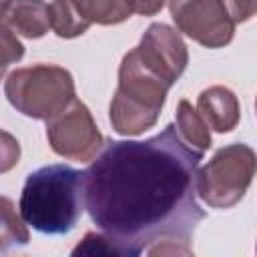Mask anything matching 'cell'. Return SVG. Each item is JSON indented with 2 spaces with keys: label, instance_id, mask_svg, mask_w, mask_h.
<instances>
[{
  "label": "cell",
  "instance_id": "obj_15",
  "mask_svg": "<svg viewBox=\"0 0 257 257\" xmlns=\"http://www.w3.org/2000/svg\"><path fill=\"white\" fill-rule=\"evenodd\" d=\"M72 255H116L126 257V249L106 233H86L84 239L72 249Z\"/></svg>",
  "mask_w": 257,
  "mask_h": 257
},
{
  "label": "cell",
  "instance_id": "obj_7",
  "mask_svg": "<svg viewBox=\"0 0 257 257\" xmlns=\"http://www.w3.org/2000/svg\"><path fill=\"white\" fill-rule=\"evenodd\" d=\"M177 28L205 48H221L235 36V22L223 0H169Z\"/></svg>",
  "mask_w": 257,
  "mask_h": 257
},
{
  "label": "cell",
  "instance_id": "obj_11",
  "mask_svg": "<svg viewBox=\"0 0 257 257\" xmlns=\"http://www.w3.org/2000/svg\"><path fill=\"white\" fill-rule=\"evenodd\" d=\"M88 24L112 26L131 18L133 0H72Z\"/></svg>",
  "mask_w": 257,
  "mask_h": 257
},
{
  "label": "cell",
  "instance_id": "obj_16",
  "mask_svg": "<svg viewBox=\"0 0 257 257\" xmlns=\"http://www.w3.org/2000/svg\"><path fill=\"white\" fill-rule=\"evenodd\" d=\"M22 54H24V46L16 38V32L6 24H2V56H4L2 68H8L12 62H18Z\"/></svg>",
  "mask_w": 257,
  "mask_h": 257
},
{
  "label": "cell",
  "instance_id": "obj_10",
  "mask_svg": "<svg viewBox=\"0 0 257 257\" xmlns=\"http://www.w3.org/2000/svg\"><path fill=\"white\" fill-rule=\"evenodd\" d=\"M197 110L209 128L217 133H229L237 126L241 108L235 92L227 86H209L197 98Z\"/></svg>",
  "mask_w": 257,
  "mask_h": 257
},
{
  "label": "cell",
  "instance_id": "obj_4",
  "mask_svg": "<svg viewBox=\"0 0 257 257\" xmlns=\"http://www.w3.org/2000/svg\"><path fill=\"white\" fill-rule=\"evenodd\" d=\"M4 94L20 114L50 120L74 100V80L62 66L34 64L12 70L4 80Z\"/></svg>",
  "mask_w": 257,
  "mask_h": 257
},
{
  "label": "cell",
  "instance_id": "obj_6",
  "mask_svg": "<svg viewBox=\"0 0 257 257\" xmlns=\"http://www.w3.org/2000/svg\"><path fill=\"white\" fill-rule=\"evenodd\" d=\"M46 139L50 149L70 161L86 163L102 151V135L80 100H72L62 112L46 120Z\"/></svg>",
  "mask_w": 257,
  "mask_h": 257
},
{
  "label": "cell",
  "instance_id": "obj_12",
  "mask_svg": "<svg viewBox=\"0 0 257 257\" xmlns=\"http://www.w3.org/2000/svg\"><path fill=\"white\" fill-rule=\"evenodd\" d=\"M175 126L179 131V135L183 137V141L189 147H193L195 151L205 155V151L211 147L209 124L203 120L199 110H195L189 100H181L179 102L177 116H175Z\"/></svg>",
  "mask_w": 257,
  "mask_h": 257
},
{
  "label": "cell",
  "instance_id": "obj_14",
  "mask_svg": "<svg viewBox=\"0 0 257 257\" xmlns=\"http://www.w3.org/2000/svg\"><path fill=\"white\" fill-rule=\"evenodd\" d=\"M0 207H2V225H0L2 251H6L10 245H26L28 243V231L24 227L26 221L14 213L10 199L2 197Z\"/></svg>",
  "mask_w": 257,
  "mask_h": 257
},
{
  "label": "cell",
  "instance_id": "obj_3",
  "mask_svg": "<svg viewBox=\"0 0 257 257\" xmlns=\"http://www.w3.org/2000/svg\"><path fill=\"white\" fill-rule=\"evenodd\" d=\"M169 84L153 70L137 46L128 50L118 68V88L110 102V124L118 135L135 137L157 124Z\"/></svg>",
  "mask_w": 257,
  "mask_h": 257
},
{
  "label": "cell",
  "instance_id": "obj_2",
  "mask_svg": "<svg viewBox=\"0 0 257 257\" xmlns=\"http://www.w3.org/2000/svg\"><path fill=\"white\" fill-rule=\"evenodd\" d=\"M20 217L44 235H66L86 209L84 171L68 165H48L30 173L24 181Z\"/></svg>",
  "mask_w": 257,
  "mask_h": 257
},
{
  "label": "cell",
  "instance_id": "obj_19",
  "mask_svg": "<svg viewBox=\"0 0 257 257\" xmlns=\"http://www.w3.org/2000/svg\"><path fill=\"white\" fill-rule=\"evenodd\" d=\"M165 0H133V10L143 16H153L163 8Z\"/></svg>",
  "mask_w": 257,
  "mask_h": 257
},
{
  "label": "cell",
  "instance_id": "obj_9",
  "mask_svg": "<svg viewBox=\"0 0 257 257\" xmlns=\"http://www.w3.org/2000/svg\"><path fill=\"white\" fill-rule=\"evenodd\" d=\"M2 24L26 38H40L52 28L50 4L44 0H4Z\"/></svg>",
  "mask_w": 257,
  "mask_h": 257
},
{
  "label": "cell",
  "instance_id": "obj_18",
  "mask_svg": "<svg viewBox=\"0 0 257 257\" xmlns=\"http://www.w3.org/2000/svg\"><path fill=\"white\" fill-rule=\"evenodd\" d=\"M2 137H4V159H2V173H6L14 163H18V155H20V151H18V143L16 141H12V137L8 135V133H2Z\"/></svg>",
  "mask_w": 257,
  "mask_h": 257
},
{
  "label": "cell",
  "instance_id": "obj_17",
  "mask_svg": "<svg viewBox=\"0 0 257 257\" xmlns=\"http://www.w3.org/2000/svg\"><path fill=\"white\" fill-rule=\"evenodd\" d=\"M233 22H247L257 12V0H223Z\"/></svg>",
  "mask_w": 257,
  "mask_h": 257
},
{
  "label": "cell",
  "instance_id": "obj_5",
  "mask_svg": "<svg viewBox=\"0 0 257 257\" xmlns=\"http://www.w3.org/2000/svg\"><path fill=\"white\" fill-rule=\"evenodd\" d=\"M257 173V153L245 143L219 149L197 171V195L213 209L235 207L247 193Z\"/></svg>",
  "mask_w": 257,
  "mask_h": 257
},
{
  "label": "cell",
  "instance_id": "obj_1",
  "mask_svg": "<svg viewBox=\"0 0 257 257\" xmlns=\"http://www.w3.org/2000/svg\"><path fill=\"white\" fill-rule=\"evenodd\" d=\"M201 159L175 124L145 141H108L84 171L92 223L133 257L189 255L187 243L205 217L197 201Z\"/></svg>",
  "mask_w": 257,
  "mask_h": 257
},
{
  "label": "cell",
  "instance_id": "obj_8",
  "mask_svg": "<svg viewBox=\"0 0 257 257\" xmlns=\"http://www.w3.org/2000/svg\"><path fill=\"white\" fill-rule=\"evenodd\" d=\"M137 50L143 60L169 84H175L189 64L187 44L181 34L163 22H155L145 30Z\"/></svg>",
  "mask_w": 257,
  "mask_h": 257
},
{
  "label": "cell",
  "instance_id": "obj_20",
  "mask_svg": "<svg viewBox=\"0 0 257 257\" xmlns=\"http://www.w3.org/2000/svg\"><path fill=\"white\" fill-rule=\"evenodd\" d=\"M255 108H257V100H255Z\"/></svg>",
  "mask_w": 257,
  "mask_h": 257
},
{
  "label": "cell",
  "instance_id": "obj_13",
  "mask_svg": "<svg viewBox=\"0 0 257 257\" xmlns=\"http://www.w3.org/2000/svg\"><path fill=\"white\" fill-rule=\"evenodd\" d=\"M52 30L60 38H76L88 30V22L82 18L72 0H52L50 2Z\"/></svg>",
  "mask_w": 257,
  "mask_h": 257
}]
</instances>
